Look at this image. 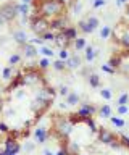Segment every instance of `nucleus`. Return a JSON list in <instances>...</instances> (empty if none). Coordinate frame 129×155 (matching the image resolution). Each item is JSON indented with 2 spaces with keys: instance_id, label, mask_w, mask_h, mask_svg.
Returning a JSON list of instances; mask_svg holds the SVG:
<instances>
[{
  "instance_id": "36",
  "label": "nucleus",
  "mask_w": 129,
  "mask_h": 155,
  "mask_svg": "<svg viewBox=\"0 0 129 155\" xmlns=\"http://www.w3.org/2000/svg\"><path fill=\"white\" fill-rule=\"evenodd\" d=\"M56 92H58V95H61V97H65V99H66L71 91H69V87L66 86V84H61V86L58 87V91H56Z\"/></svg>"
},
{
  "instance_id": "10",
  "label": "nucleus",
  "mask_w": 129,
  "mask_h": 155,
  "mask_svg": "<svg viewBox=\"0 0 129 155\" xmlns=\"http://www.w3.org/2000/svg\"><path fill=\"white\" fill-rule=\"evenodd\" d=\"M81 65H82V60L78 53H73L68 60H66V70H79Z\"/></svg>"
},
{
  "instance_id": "49",
  "label": "nucleus",
  "mask_w": 129,
  "mask_h": 155,
  "mask_svg": "<svg viewBox=\"0 0 129 155\" xmlns=\"http://www.w3.org/2000/svg\"><path fill=\"white\" fill-rule=\"evenodd\" d=\"M58 2L61 3V5H63V7H65V5H68L69 2H73V0H58Z\"/></svg>"
},
{
  "instance_id": "34",
  "label": "nucleus",
  "mask_w": 129,
  "mask_h": 155,
  "mask_svg": "<svg viewBox=\"0 0 129 155\" xmlns=\"http://www.w3.org/2000/svg\"><path fill=\"white\" fill-rule=\"evenodd\" d=\"M108 65L111 68H114V70L119 68V66H121V57H111V58H110V61H108Z\"/></svg>"
},
{
  "instance_id": "54",
  "label": "nucleus",
  "mask_w": 129,
  "mask_h": 155,
  "mask_svg": "<svg viewBox=\"0 0 129 155\" xmlns=\"http://www.w3.org/2000/svg\"><path fill=\"white\" fill-rule=\"evenodd\" d=\"M0 113H2V108H0Z\"/></svg>"
},
{
  "instance_id": "23",
  "label": "nucleus",
  "mask_w": 129,
  "mask_h": 155,
  "mask_svg": "<svg viewBox=\"0 0 129 155\" xmlns=\"http://www.w3.org/2000/svg\"><path fill=\"white\" fill-rule=\"evenodd\" d=\"M39 53H42L45 58H52L55 55V52H53V48L52 47H49V45H42V47H39Z\"/></svg>"
},
{
  "instance_id": "31",
  "label": "nucleus",
  "mask_w": 129,
  "mask_h": 155,
  "mask_svg": "<svg viewBox=\"0 0 129 155\" xmlns=\"http://www.w3.org/2000/svg\"><path fill=\"white\" fill-rule=\"evenodd\" d=\"M52 65V63H50V58H40V60H39V63H37V68H39V70H47V68H49Z\"/></svg>"
},
{
  "instance_id": "3",
  "label": "nucleus",
  "mask_w": 129,
  "mask_h": 155,
  "mask_svg": "<svg viewBox=\"0 0 129 155\" xmlns=\"http://www.w3.org/2000/svg\"><path fill=\"white\" fill-rule=\"evenodd\" d=\"M18 3L15 2H7L3 5H0V16H2L3 19H5L7 23L13 21L16 16H18Z\"/></svg>"
},
{
  "instance_id": "15",
  "label": "nucleus",
  "mask_w": 129,
  "mask_h": 155,
  "mask_svg": "<svg viewBox=\"0 0 129 155\" xmlns=\"http://www.w3.org/2000/svg\"><path fill=\"white\" fill-rule=\"evenodd\" d=\"M73 47L78 52H82V50H85V47H87V41H85L84 37H78L73 41Z\"/></svg>"
},
{
  "instance_id": "30",
  "label": "nucleus",
  "mask_w": 129,
  "mask_h": 155,
  "mask_svg": "<svg viewBox=\"0 0 129 155\" xmlns=\"http://www.w3.org/2000/svg\"><path fill=\"white\" fill-rule=\"evenodd\" d=\"M20 61H21V55H20V53H13V55H10V58H8V65H10V66H15Z\"/></svg>"
},
{
  "instance_id": "33",
  "label": "nucleus",
  "mask_w": 129,
  "mask_h": 155,
  "mask_svg": "<svg viewBox=\"0 0 129 155\" xmlns=\"http://www.w3.org/2000/svg\"><path fill=\"white\" fill-rule=\"evenodd\" d=\"M116 104L118 105H127L129 104V94H127V92H123V94L118 97Z\"/></svg>"
},
{
  "instance_id": "14",
  "label": "nucleus",
  "mask_w": 129,
  "mask_h": 155,
  "mask_svg": "<svg viewBox=\"0 0 129 155\" xmlns=\"http://www.w3.org/2000/svg\"><path fill=\"white\" fill-rule=\"evenodd\" d=\"M66 104H68L69 107H74V105L81 104V97H79V94H78V92L71 91L69 94H68V97H66Z\"/></svg>"
},
{
  "instance_id": "21",
  "label": "nucleus",
  "mask_w": 129,
  "mask_h": 155,
  "mask_svg": "<svg viewBox=\"0 0 129 155\" xmlns=\"http://www.w3.org/2000/svg\"><path fill=\"white\" fill-rule=\"evenodd\" d=\"M111 34H113V29L110 28V26H107V24H105V26H102L100 28V31H98V36H100V39H110L111 37Z\"/></svg>"
},
{
  "instance_id": "2",
  "label": "nucleus",
  "mask_w": 129,
  "mask_h": 155,
  "mask_svg": "<svg viewBox=\"0 0 129 155\" xmlns=\"http://www.w3.org/2000/svg\"><path fill=\"white\" fill-rule=\"evenodd\" d=\"M53 129L58 133V136L61 139H66L71 134V131H73V123L69 121V118L56 115L53 118Z\"/></svg>"
},
{
  "instance_id": "53",
  "label": "nucleus",
  "mask_w": 129,
  "mask_h": 155,
  "mask_svg": "<svg viewBox=\"0 0 129 155\" xmlns=\"http://www.w3.org/2000/svg\"><path fill=\"white\" fill-rule=\"evenodd\" d=\"M10 155H18V153H10Z\"/></svg>"
},
{
  "instance_id": "7",
  "label": "nucleus",
  "mask_w": 129,
  "mask_h": 155,
  "mask_svg": "<svg viewBox=\"0 0 129 155\" xmlns=\"http://www.w3.org/2000/svg\"><path fill=\"white\" fill-rule=\"evenodd\" d=\"M68 26H66V19L63 18V16H58V18H52V19H49V29L50 31H56V29H58V31L61 32L63 31V29H66Z\"/></svg>"
},
{
  "instance_id": "20",
  "label": "nucleus",
  "mask_w": 129,
  "mask_h": 155,
  "mask_svg": "<svg viewBox=\"0 0 129 155\" xmlns=\"http://www.w3.org/2000/svg\"><path fill=\"white\" fill-rule=\"evenodd\" d=\"M118 42L123 45V48H126V50H129V28H126V29H124L123 36L118 39Z\"/></svg>"
},
{
  "instance_id": "13",
  "label": "nucleus",
  "mask_w": 129,
  "mask_h": 155,
  "mask_svg": "<svg viewBox=\"0 0 129 155\" xmlns=\"http://www.w3.org/2000/svg\"><path fill=\"white\" fill-rule=\"evenodd\" d=\"M97 55H98V50H97L95 47H92V45H87V47H85L84 57H85V61H87V63H92L95 58H97Z\"/></svg>"
},
{
  "instance_id": "6",
  "label": "nucleus",
  "mask_w": 129,
  "mask_h": 155,
  "mask_svg": "<svg viewBox=\"0 0 129 155\" xmlns=\"http://www.w3.org/2000/svg\"><path fill=\"white\" fill-rule=\"evenodd\" d=\"M97 133H98V140H100V142H103V144H107V145H110L114 139H118L116 136H114L113 133H110L107 128H98Z\"/></svg>"
},
{
  "instance_id": "27",
  "label": "nucleus",
  "mask_w": 129,
  "mask_h": 155,
  "mask_svg": "<svg viewBox=\"0 0 129 155\" xmlns=\"http://www.w3.org/2000/svg\"><path fill=\"white\" fill-rule=\"evenodd\" d=\"M13 71H15V70H13V66H10V65L5 66V68H3V71H2V78L5 81H10L13 78Z\"/></svg>"
},
{
  "instance_id": "42",
  "label": "nucleus",
  "mask_w": 129,
  "mask_h": 155,
  "mask_svg": "<svg viewBox=\"0 0 129 155\" xmlns=\"http://www.w3.org/2000/svg\"><path fill=\"white\" fill-rule=\"evenodd\" d=\"M118 139H119V142H121L123 147L129 149V136H126V134H119V136H118Z\"/></svg>"
},
{
  "instance_id": "50",
  "label": "nucleus",
  "mask_w": 129,
  "mask_h": 155,
  "mask_svg": "<svg viewBox=\"0 0 129 155\" xmlns=\"http://www.w3.org/2000/svg\"><path fill=\"white\" fill-rule=\"evenodd\" d=\"M124 18H126V19H127V21H129V5H127V8H126V12H124Z\"/></svg>"
},
{
  "instance_id": "32",
  "label": "nucleus",
  "mask_w": 129,
  "mask_h": 155,
  "mask_svg": "<svg viewBox=\"0 0 129 155\" xmlns=\"http://www.w3.org/2000/svg\"><path fill=\"white\" fill-rule=\"evenodd\" d=\"M71 57V53H69V50L66 47H63V48H60V52H58V58L60 60H63V61H66L68 58Z\"/></svg>"
},
{
  "instance_id": "37",
  "label": "nucleus",
  "mask_w": 129,
  "mask_h": 155,
  "mask_svg": "<svg viewBox=\"0 0 129 155\" xmlns=\"http://www.w3.org/2000/svg\"><path fill=\"white\" fill-rule=\"evenodd\" d=\"M100 70H102L103 73H107V74H114V73H116V70L111 68L108 63H102V65H100Z\"/></svg>"
},
{
  "instance_id": "35",
  "label": "nucleus",
  "mask_w": 129,
  "mask_h": 155,
  "mask_svg": "<svg viewBox=\"0 0 129 155\" xmlns=\"http://www.w3.org/2000/svg\"><path fill=\"white\" fill-rule=\"evenodd\" d=\"M85 124H87L89 128H90V129L94 131V133H97V131H98V126H97V123H95L94 116H89V118L85 120Z\"/></svg>"
},
{
  "instance_id": "17",
  "label": "nucleus",
  "mask_w": 129,
  "mask_h": 155,
  "mask_svg": "<svg viewBox=\"0 0 129 155\" xmlns=\"http://www.w3.org/2000/svg\"><path fill=\"white\" fill-rule=\"evenodd\" d=\"M98 113H100L102 118H111V116H113V110H111V107H110L108 104H103L102 107H100Z\"/></svg>"
},
{
  "instance_id": "11",
  "label": "nucleus",
  "mask_w": 129,
  "mask_h": 155,
  "mask_svg": "<svg viewBox=\"0 0 129 155\" xmlns=\"http://www.w3.org/2000/svg\"><path fill=\"white\" fill-rule=\"evenodd\" d=\"M13 41L23 47L24 44L29 42V37H27L26 31H23V29H16V31H13Z\"/></svg>"
},
{
  "instance_id": "19",
  "label": "nucleus",
  "mask_w": 129,
  "mask_h": 155,
  "mask_svg": "<svg viewBox=\"0 0 129 155\" xmlns=\"http://www.w3.org/2000/svg\"><path fill=\"white\" fill-rule=\"evenodd\" d=\"M87 82L90 84V87H100V76L97 73H89Z\"/></svg>"
},
{
  "instance_id": "43",
  "label": "nucleus",
  "mask_w": 129,
  "mask_h": 155,
  "mask_svg": "<svg viewBox=\"0 0 129 155\" xmlns=\"http://www.w3.org/2000/svg\"><path fill=\"white\" fill-rule=\"evenodd\" d=\"M116 113L118 115H127L129 113V107L127 105H118L116 107Z\"/></svg>"
},
{
  "instance_id": "1",
  "label": "nucleus",
  "mask_w": 129,
  "mask_h": 155,
  "mask_svg": "<svg viewBox=\"0 0 129 155\" xmlns=\"http://www.w3.org/2000/svg\"><path fill=\"white\" fill-rule=\"evenodd\" d=\"M63 5H61L58 0H42L40 7H39V12L42 13L40 16L47 18H58L61 16V12H63Z\"/></svg>"
},
{
  "instance_id": "25",
  "label": "nucleus",
  "mask_w": 129,
  "mask_h": 155,
  "mask_svg": "<svg viewBox=\"0 0 129 155\" xmlns=\"http://www.w3.org/2000/svg\"><path fill=\"white\" fill-rule=\"evenodd\" d=\"M85 19H87V23H89V26H90V28H92V29H94V31H95V29H97V28L100 26V19H98L97 16H95V15H89V16H87V18H85Z\"/></svg>"
},
{
  "instance_id": "47",
  "label": "nucleus",
  "mask_w": 129,
  "mask_h": 155,
  "mask_svg": "<svg viewBox=\"0 0 129 155\" xmlns=\"http://www.w3.org/2000/svg\"><path fill=\"white\" fill-rule=\"evenodd\" d=\"M129 0H116V7H123V5H126Z\"/></svg>"
},
{
  "instance_id": "18",
  "label": "nucleus",
  "mask_w": 129,
  "mask_h": 155,
  "mask_svg": "<svg viewBox=\"0 0 129 155\" xmlns=\"http://www.w3.org/2000/svg\"><path fill=\"white\" fill-rule=\"evenodd\" d=\"M18 13H20V16H24L27 18L31 15V7H29V3H18Z\"/></svg>"
},
{
  "instance_id": "45",
  "label": "nucleus",
  "mask_w": 129,
  "mask_h": 155,
  "mask_svg": "<svg viewBox=\"0 0 129 155\" xmlns=\"http://www.w3.org/2000/svg\"><path fill=\"white\" fill-rule=\"evenodd\" d=\"M15 97L21 100V99H24V97H26V92H24V91H16V92H15Z\"/></svg>"
},
{
  "instance_id": "28",
  "label": "nucleus",
  "mask_w": 129,
  "mask_h": 155,
  "mask_svg": "<svg viewBox=\"0 0 129 155\" xmlns=\"http://www.w3.org/2000/svg\"><path fill=\"white\" fill-rule=\"evenodd\" d=\"M52 68L53 70H56V71H65L66 70V61H63V60H55V61H52Z\"/></svg>"
},
{
  "instance_id": "46",
  "label": "nucleus",
  "mask_w": 129,
  "mask_h": 155,
  "mask_svg": "<svg viewBox=\"0 0 129 155\" xmlns=\"http://www.w3.org/2000/svg\"><path fill=\"white\" fill-rule=\"evenodd\" d=\"M56 155H69V153H68V150H66V147H60Z\"/></svg>"
},
{
  "instance_id": "52",
  "label": "nucleus",
  "mask_w": 129,
  "mask_h": 155,
  "mask_svg": "<svg viewBox=\"0 0 129 155\" xmlns=\"http://www.w3.org/2000/svg\"><path fill=\"white\" fill-rule=\"evenodd\" d=\"M0 155H8V152H7L5 149H3V150H0Z\"/></svg>"
},
{
  "instance_id": "26",
  "label": "nucleus",
  "mask_w": 129,
  "mask_h": 155,
  "mask_svg": "<svg viewBox=\"0 0 129 155\" xmlns=\"http://www.w3.org/2000/svg\"><path fill=\"white\" fill-rule=\"evenodd\" d=\"M40 37L44 39L45 42H52V44H53L55 39H56V32H53V31H50V29H49V31H45Z\"/></svg>"
},
{
  "instance_id": "39",
  "label": "nucleus",
  "mask_w": 129,
  "mask_h": 155,
  "mask_svg": "<svg viewBox=\"0 0 129 155\" xmlns=\"http://www.w3.org/2000/svg\"><path fill=\"white\" fill-rule=\"evenodd\" d=\"M90 3H92L94 10H98V8H103L107 5V0H90Z\"/></svg>"
},
{
  "instance_id": "48",
  "label": "nucleus",
  "mask_w": 129,
  "mask_h": 155,
  "mask_svg": "<svg viewBox=\"0 0 129 155\" xmlns=\"http://www.w3.org/2000/svg\"><path fill=\"white\" fill-rule=\"evenodd\" d=\"M44 155H56V153H53L50 149H45V150H44Z\"/></svg>"
},
{
  "instance_id": "22",
  "label": "nucleus",
  "mask_w": 129,
  "mask_h": 155,
  "mask_svg": "<svg viewBox=\"0 0 129 155\" xmlns=\"http://www.w3.org/2000/svg\"><path fill=\"white\" fill-rule=\"evenodd\" d=\"M65 147H66V150H68L69 155H81V153H79L81 149H79L78 144H74V142H66Z\"/></svg>"
},
{
  "instance_id": "24",
  "label": "nucleus",
  "mask_w": 129,
  "mask_h": 155,
  "mask_svg": "<svg viewBox=\"0 0 129 155\" xmlns=\"http://www.w3.org/2000/svg\"><path fill=\"white\" fill-rule=\"evenodd\" d=\"M71 13L73 15H81L82 13V3L79 0H73L71 2Z\"/></svg>"
},
{
  "instance_id": "29",
  "label": "nucleus",
  "mask_w": 129,
  "mask_h": 155,
  "mask_svg": "<svg viewBox=\"0 0 129 155\" xmlns=\"http://www.w3.org/2000/svg\"><path fill=\"white\" fill-rule=\"evenodd\" d=\"M110 121H111V124L116 126V128H124V126H126V121L123 118H119V116H111Z\"/></svg>"
},
{
  "instance_id": "5",
  "label": "nucleus",
  "mask_w": 129,
  "mask_h": 155,
  "mask_svg": "<svg viewBox=\"0 0 129 155\" xmlns=\"http://www.w3.org/2000/svg\"><path fill=\"white\" fill-rule=\"evenodd\" d=\"M97 111H98V110H97V107H95V105L84 102V104H81V107L78 108V111H76V116H78V120L85 121L89 116H94Z\"/></svg>"
},
{
  "instance_id": "12",
  "label": "nucleus",
  "mask_w": 129,
  "mask_h": 155,
  "mask_svg": "<svg viewBox=\"0 0 129 155\" xmlns=\"http://www.w3.org/2000/svg\"><path fill=\"white\" fill-rule=\"evenodd\" d=\"M61 32H63V36L66 37V41H68L69 44H73L74 39H78V28H74V26H68Z\"/></svg>"
},
{
  "instance_id": "44",
  "label": "nucleus",
  "mask_w": 129,
  "mask_h": 155,
  "mask_svg": "<svg viewBox=\"0 0 129 155\" xmlns=\"http://www.w3.org/2000/svg\"><path fill=\"white\" fill-rule=\"evenodd\" d=\"M0 134H10V128H8L7 123H3V121H0Z\"/></svg>"
},
{
  "instance_id": "51",
  "label": "nucleus",
  "mask_w": 129,
  "mask_h": 155,
  "mask_svg": "<svg viewBox=\"0 0 129 155\" xmlns=\"http://www.w3.org/2000/svg\"><path fill=\"white\" fill-rule=\"evenodd\" d=\"M5 23H7V21H5V19H3L2 16H0V28H2V26H3V24H5Z\"/></svg>"
},
{
  "instance_id": "38",
  "label": "nucleus",
  "mask_w": 129,
  "mask_h": 155,
  "mask_svg": "<svg viewBox=\"0 0 129 155\" xmlns=\"http://www.w3.org/2000/svg\"><path fill=\"white\" fill-rule=\"evenodd\" d=\"M29 44H32V45H39V47H42V45H44V44H45V41H44V39H42L40 36H36V37H32V39H29Z\"/></svg>"
},
{
  "instance_id": "40",
  "label": "nucleus",
  "mask_w": 129,
  "mask_h": 155,
  "mask_svg": "<svg viewBox=\"0 0 129 155\" xmlns=\"http://www.w3.org/2000/svg\"><path fill=\"white\" fill-rule=\"evenodd\" d=\"M100 97L105 99V100H111L113 99V92L110 89H102V91H100Z\"/></svg>"
},
{
  "instance_id": "8",
  "label": "nucleus",
  "mask_w": 129,
  "mask_h": 155,
  "mask_svg": "<svg viewBox=\"0 0 129 155\" xmlns=\"http://www.w3.org/2000/svg\"><path fill=\"white\" fill-rule=\"evenodd\" d=\"M49 129L44 128V126H37V128L34 129V139H36V142H39V144H45V140L49 139Z\"/></svg>"
},
{
  "instance_id": "41",
  "label": "nucleus",
  "mask_w": 129,
  "mask_h": 155,
  "mask_svg": "<svg viewBox=\"0 0 129 155\" xmlns=\"http://www.w3.org/2000/svg\"><path fill=\"white\" fill-rule=\"evenodd\" d=\"M23 149H24L27 153H31V152H34V150H36V144H34V142H29V140H26V142L23 144Z\"/></svg>"
},
{
  "instance_id": "4",
  "label": "nucleus",
  "mask_w": 129,
  "mask_h": 155,
  "mask_svg": "<svg viewBox=\"0 0 129 155\" xmlns=\"http://www.w3.org/2000/svg\"><path fill=\"white\" fill-rule=\"evenodd\" d=\"M31 28H32V31H34V34L42 36L45 31H49V19H45L44 16H40V15H32Z\"/></svg>"
},
{
  "instance_id": "16",
  "label": "nucleus",
  "mask_w": 129,
  "mask_h": 155,
  "mask_svg": "<svg viewBox=\"0 0 129 155\" xmlns=\"http://www.w3.org/2000/svg\"><path fill=\"white\" fill-rule=\"evenodd\" d=\"M78 29H79L81 32H84V34H90V32H94V29L89 26L87 19H79V21H78Z\"/></svg>"
},
{
  "instance_id": "9",
  "label": "nucleus",
  "mask_w": 129,
  "mask_h": 155,
  "mask_svg": "<svg viewBox=\"0 0 129 155\" xmlns=\"http://www.w3.org/2000/svg\"><path fill=\"white\" fill-rule=\"evenodd\" d=\"M37 53H39V48L36 45H32V44H24L23 45V57L26 58V60H32V58L37 57Z\"/></svg>"
}]
</instances>
